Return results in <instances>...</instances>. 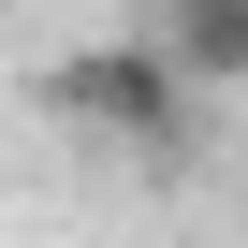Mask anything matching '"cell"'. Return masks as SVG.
Returning a JSON list of instances; mask_svg holds the SVG:
<instances>
[{"mask_svg": "<svg viewBox=\"0 0 248 248\" xmlns=\"http://www.w3.org/2000/svg\"><path fill=\"white\" fill-rule=\"evenodd\" d=\"M30 102L59 117V132H88V146H146V161H175V146H190V88H175V59H161L146 30L44 59V73H30Z\"/></svg>", "mask_w": 248, "mask_h": 248, "instance_id": "1", "label": "cell"}, {"mask_svg": "<svg viewBox=\"0 0 248 248\" xmlns=\"http://www.w3.org/2000/svg\"><path fill=\"white\" fill-rule=\"evenodd\" d=\"M146 44L175 59V88H248V0H146Z\"/></svg>", "mask_w": 248, "mask_h": 248, "instance_id": "2", "label": "cell"}]
</instances>
